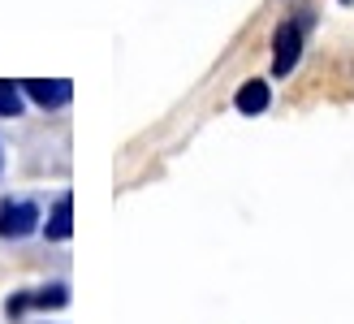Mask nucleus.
Segmentation results:
<instances>
[{
  "mask_svg": "<svg viewBox=\"0 0 354 324\" xmlns=\"http://www.w3.org/2000/svg\"><path fill=\"white\" fill-rule=\"evenodd\" d=\"M342 5H350V0H342Z\"/></svg>",
  "mask_w": 354,
  "mask_h": 324,
  "instance_id": "9d476101",
  "label": "nucleus"
},
{
  "mask_svg": "<svg viewBox=\"0 0 354 324\" xmlns=\"http://www.w3.org/2000/svg\"><path fill=\"white\" fill-rule=\"evenodd\" d=\"M307 26L311 17H286L272 35V74L290 78V69L303 61V44H307Z\"/></svg>",
  "mask_w": 354,
  "mask_h": 324,
  "instance_id": "f257e3e1",
  "label": "nucleus"
},
{
  "mask_svg": "<svg viewBox=\"0 0 354 324\" xmlns=\"http://www.w3.org/2000/svg\"><path fill=\"white\" fill-rule=\"evenodd\" d=\"M39 233L48 242H65L74 233V195H57V204L48 208V225Z\"/></svg>",
  "mask_w": 354,
  "mask_h": 324,
  "instance_id": "20e7f679",
  "label": "nucleus"
},
{
  "mask_svg": "<svg viewBox=\"0 0 354 324\" xmlns=\"http://www.w3.org/2000/svg\"><path fill=\"white\" fill-rule=\"evenodd\" d=\"M17 87H22L39 108H65L69 100H74V82H69V78H52V82L48 78H26Z\"/></svg>",
  "mask_w": 354,
  "mask_h": 324,
  "instance_id": "7ed1b4c3",
  "label": "nucleus"
},
{
  "mask_svg": "<svg viewBox=\"0 0 354 324\" xmlns=\"http://www.w3.org/2000/svg\"><path fill=\"white\" fill-rule=\"evenodd\" d=\"M39 229V204L35 199H5L0 204V238L17 242V238H30Z\"/></svg>",
  "mask_w": 354,
  "mask_h": 324,
  "instance_id": "f03ea898",
  "label": "nucleus"
},
{
  "mask_svg": "<svg viewBox=\"0 0 354 324\" xmlns=\"http://www.w3.org/2000/svg\"><path fill=\"white\" fill-rule=\"evenodd\" d=\"M30 303H35V307H44V312H57V307H65V303H69V285H61V281L57 285H44Z\"/></svg>",
  "mask_w": 354,
  "mask_h": 324,
  "instance_id": "423d86ee",
  "label": "nucleus"
},
{
  "mask_svg": "<svg viewBox=\"0 0 354 324\" xmlns=\"http://www.w3.org/2000/svg\"><path fill=\"white\" fill-rule=\"evenodd\" d=\"M30 298H35V294H26V290H17V294H9V303H5V312H9V316H22L26 307H35Z\"/></svg>",
  "mask_w": 354,
  "mask_h": 324,
  "instance_id": "6e6552de",
  "label": "nucleus"
},
{
  "mask_svg": "<svg viewBox=\"0 0 354 324\" xmlns=\"http://www.w3.org/2000/svg\"><path fill=\"white\" fill-rule=\"evenodd\" d=\"M17 113H22V87L0 82V117H17Z\"/></svg>",
  "mask_w": 354,
  "mask_h": 324,
  "instance_id": "0eeeda50",
  "label": "nucleus"
},
{
  "mask_svg": "<svg viewBox=\"0 0 354 324\" xmlns=\"http://www.w3.org/2000/svg\"><path fill=\"white\" fill-rule=\"evenodd\" d=\"M268 104H272V91H268V82L263 78H246L238 87V96H234V108L242 117H259V113H268Z\"/></svg>",
  "mask_w": 354,
  "mask_h": 324,
  "instance_id": "39448f33",
  "label": "nucleus"
},
{
  "mask_svg": "<svg viewBox=\"0 0 354 324\" xmlns=\"http://www.w3.org/2000/svg\"><path fill=\"white\" fill-rule=\"evenodd\" d=\"M0 169H5V152H0Z\"/></svg>",
  "mask_w": 354,
  "mask_h": 324,
  "instance_id": "1a4fd4ad",
  "label": "nucleus"
}]
</instances>
